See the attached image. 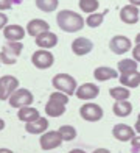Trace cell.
Returning <instances> with one entry per match:
<instances>
[{
  "label": "cell",
  "mask_w": 140,
  "mask_h": 153,
  "mask_svg": "<svg viewBox=\"0 0 140 153\" xmlns=\"http://www.w3.org/2000/svg\"><path fill=\"white\" fill-rule=\"evenodd\" d=\"M56 24L66 33H76L84 28V19L81 14L70 10H61L56 14Z\"/></svg>",
  "instance_id": "cell-1"
},
{
  "label": "cell",
  "mask_w": 140,
  "mask_h": 153,
  "mask_svg": "<svg viewBox=\"0 0 140 153\" xmlns=\"http://www.w3.org/2000/svg\"><path fill=\"white\" fill-rule=\"evenodd\" d=\"M52 85H53V88L56 89V91L64 92L69 97L73 95L75 91H76V88H78L76 80L73 78L72 75H69V74H56L53 76V80H52Z\"/></svg>",
  "instance_id": "cell-2"
},
{
  "label": "cell",
  "mask_w": 140,
  "mask_h": 153,
  "mask_svg": "<svg viewBox=\"0 0 140 153\" xmlns=\"http://www.w3.org/2000/svg\"><path fill=\"white\" fill-rule=\"evenodd\" d=\"M22 50H24L22 42H6L2 47V52H0V61H2V64H6V66L16 64Z\"/></svg>",
  "instance_id": "cell-3"
},
{
  "label": "cell",
  "mask_w": 140,
  "mask_h": 153,
  "mask_svg": "<svg viewBox=\"0 0 140 153\" xmlns=\"http://www.w3.org/2000/svg\"><path fill=\"white\" fill-rule=\"evenodd\" d=\"M10 106L11 108H16L20 109L24 106H31L33 103V94L30 89H25V88H17L11 95H10Z\"/></svg>",
  "instance_id": "cell-4"
},
{
  "label": "cell",
  "mask_w": 140,
  "mask_h": 153,
  "mask_svg": "<svg viewBox=\"0 0 140 153\" xmlns=\"http://www.w3.org/2000/svg\"><path fill=\"white\" fill-rule=\"evenodd\" d=\"M31 62L36 69H41V71H45V69H50L55 62V56L52 52L44 50V48H39L31 55Z\"/></svg>",
  "instance_id": "cell-5"
},
{
  "label": "cell",
  "mask_w": 140,
  "mask_h": 153,
  "mask_svg": "<svg viewBox=\"0 0 140 153\" xmlns=\"http://www.w3.org/2000/svg\"><path fill=\"white\" fill-rule=\"evenodd\" d=\"M103 108L97 103H92V102H87L80 108V116L83 117L84 120L87 122H98L103 119Z\"/></svg>",
  "instance_id": "cell-6"
},
{
  "label": "cell",
  "mask_w": 140,
  "mask_h": 153,
  "mask_svg": "<svg viewBox=\"0 0 140 153\" xmlns=\"http://www.w3.org/2000/svg\"><path fill=\"white\" fill-rule=\"evenodd\" d=\"M64 142L62 141L61 134L58 133V130H53V131H45V133L41 134V139H39V145L44 152H48V150H53V149H58L61 147V144Z\"/></svg>",
  "instance_id": "cell-7"
},
{
  "label": "cell",
  "mask_w": 140,
  "mask_h": 153,
  "mask_svg": "<svg viewBox=\"0 0 140 153\" xmlns=\"http://www.w3.org/2000/svg\"><path fill=\"white\" fill-rule=\"evenodd\" d=\"M19 88V80L13 75L0 76V100H8L10 95Z\"/></svg>",
  "instance_id": "cell-8"
},
{
  "label": "cell",
  "mask_w": 140,
  "mask_h": 153,
  "mask_svg": "<svg viewBox=\"0 0 140 153\" xmlns=\"http://www.w3.org/2000/svg\"><path fill=\"white\" fill-rule=\"evenodd\" d=\"M132 47V42L129 38L123 36V34H117L111 39L109 42V48L111 52H114L115 55H123V53H128Z\"/></svg>",
  "instance_id": "cell-9"
},
{
  "label": "cell",
  "mask_w": 140,
  "mask_h": 153,
  "mask_svg": "<svg viewBox=\"0 0 140 153\" xmlns=\"http://www.w3.org/2000/svg\"><path fill=\"white\" fill-rule=\"evenodd\" d=\"M75 95L78 97L80 100H84V102L94 100L100 95V88H98L97 85H94V83H83L81 86L76 88Z\"/></svg>",
  "instance_id": "cell-10"
},
{
  "label": "cell",
  "mask_w": 140,
  "mask_h": 153,
  "mask_svg": "<svg viewBox=\"0 0 140 153\" xmlns=\"http://www.w3.org/2000/svg\"><path fill=\"white\" fill-rule=\"evenodd\" d=\"M25 34H27L25 28L17 24L6 25L3 28V36H5V39H8V42H22Z\"/></svg>",
  "instance_id": "cell-11"
},
{
  "label": "cell",
  "mask_w": 140,
  "mask_h": 153,
  "mask_svg": "<svg viewBox=\"0 0 140 153\" xmlns=\"http://www.w3.org/2000/svg\"><path fill=\"white\" fill-rule=\"evenodd\" d=\"M94 50V42L90 41L89 38H76L73 39L72 42V52L76 55V56H84V55H87Z\"/></svg>",
  "instance_id": "cell-12"
},
{
  "label": "cell",
  "mask_w": 140,
  "mask_h": 153,
  "mask_svg": "<svg viewBox=\"0 0 140 153\" xmlns=\"http://www.w3.org/2000/svg\"><path fill=\"white\" fill-rule=\"evenodd\" d=\"M112 136L120 142H128L136 136V131L132 127H129V125H126V123H117L115 127L112 128Z\"/></svg>",
  "instance_id": "cell-13"
},
{
  "label": "cell",
  "mask_w": 140,
  "mask_h": 153,
  "mask_svg": "<svg viewBox=\"0 0 140 153\" xmlns=\"http://www.w3.org/2000/svg\"><path fill=\"white\" fill-rule=\"evenodd\" d=\"M25 31L30 34L31 38H38L39 34L45 33V31H50V24L45 22L44 19H33L27 24Z\"/></svg>",
  "instance_id": "cell-14"
},
{
  "label": "cell",
  "mask_w": 140,
  "mask_h": 153,
  "mask_svg": "<svg viewBox=\"0 0 140 153\" xmlns=\"http://www.w3.org/2000/svg\"><path fill=\"white\" fill-rule=\"evenodd\" d=\"M140 19V11L134 5H125L120 10V20L128 25H134Z\"/></svg>",
  "instance_id": "cell-15"
},
{
  "label": "cell",
  "mask_w": 140,
  "mask_h": 153,
  "mask_svg": "<svg viewBox=\"0 0 140 153\" xmlns=\"http://www.w3.org/2000/svg\"><path fill=\"white\" fill-rule=\"evenodd\" d=\"M34 42L39 48H44V50H48V48H53L58 45V36L52 31H45L39 34L38 38H34Z\"/></svg>",
  "instance_id": "cell-16"
},
{
  "label": "cell",
  "mask_w": 140,
  "mask_h": 153,
  "mask_svg": "<svg viewBox=\"0 0 140 153\" xmlns=\"http://www.w3.org/2000/svg\"><path fill=\"white\" fill-rule=\"evenodd\" d=\"M47 128H48V120L42 116L38 117L36 120L25 123V130H27V133H30V134H42L47 131Z\"/></svg>",
  "instance_id": "cell-17"
},
{
  "label": "cell",
  "mask_w": 140,
  "mask_h": 153,
  "mask_svg": "<svg viewBox=\"0 0 140 153\" xmlns=\"http://www.w3.org/2000/svg\"><path fill=\"white\" fill-rule=\"evenodd\" d=\"M94 76H95L97 81H108V80H112V78H117L118 72L115 69L109 67V66H100L94 71Z\"/></svg>",
  "instance_id": "cell-18"
},
{
  "label": "cell",
  "mask_w": 140,
  "mask_h": 153,
  "mask_svg": "<svg viewBox=\"0 0 140 153\" xmlns=\"http://www.w3.org/2000/svg\"><path fill=\"white\" fill-rule=\"evenodd\" d=\"M38 117H41V114H39V111L33 106H24V108H20L19 113H17V119L20 122H25V123L36 120Z\"/></svg>",
  "instance_id": "cell-19"
},
{
  "label": "cell",
  "mask_w": 140,
  "mask_h": 153,
  "mask_svg": "<svg viewBox=\"0 0 140 153\" xmlns=\"http://www.w3.org/2000/svg\"><path fill=\"white\" fill-rule=\"evenodd\" d=\"M120 83L122 86L128 88V89H134L140 86V74L139 72H129V74H122L120 76Z\"/></svg>",
  "instance_id": "cell-20"
},
{
  "label": "cell",
  "mask_w": 140,
  "mask_h": 153,
  "mask_svg": "<svg viewBox=\"0 0 140 153\" xmlns=\"http://www.w3.org/2000/svg\"><path fill=\"white\" fill-rule=\"evenodd\" d=\"M64 113H66V105L48 99V102L45 103V114L47 116H50V117H61Z\"/></svg>",
  "instance_id": "cell-21"
},
{
  "label": "cell",
  "mask_w": 140,
  "mask_h": 153,
  "mask_svg": "<svg viewBox=\"0 0 140 153\" xmlns=\"http://www.w3.org/2000/svg\"><path fill=\"white\" fill-rule=\"evenodd\" d=\"M112 111L114 114L118 117H128L132 113V103L128 100H120V102H115L114 106H112Z\"/></svg>",
  "instance_id": "cell-22"
},
{
  "label": "cell",
  "mask_w": 140,
  "mask_h": 153,
  "mask_svg": "<svg viewBox=\"0 0 140 153\" xmlns=\"http://www.w3.org/2000/svg\"><path fill=\"white\" fill-rule=\"evenodd\" d=\"M137 67H139V62H136L132 58H125L118 62V66H117L120 75L122 74H129V72H137Z\"/></svg>",
  "instance_id": "cell-23"
},
{
  "label": "cell",
  "mask_w": 140,
  "mask_h": 153,
  "mask_svg": "<svg viewBox=\"0 0 140 153\" xmlns=\"http://www.w3.org/2000/svg\"><path fill=\"white\" fill-rule=\"evenodd\" d=\"M109 95L114 99L115 102H120V100H128L131 91L125 86H115V88H111L109 89Z\"/></svg>",
  "instance_id": "cell-24"
},
{
  "label": "cell",
  "mask_w": 140,
  "mask_h": 153,
  "mask_svg": "<svg viewBox=\"0 0 140 153\" xmlns=\"http://www.w3.org/2000/svg\"><path fill=\"white\" fill-rule=\"evenodd\" d=\"M59 0H36V6L44 13H55L58 10Z\"/></svg>",
  "instance_id": "cell-25"
},
{
  "label": "cell",
  "mask_w": 140,
  "mask_h": 153,
  "mask_svg": "<svg viewBox=\"0 0 140 153\" xmlns=\"http://www.w3.org/2000/svg\"><path fill=\"white\" fill-rule=\"evenodd\" d=\"M104 14L106 13H92V14H89L87 19L84 20V24L90 28H97V27H100L104 20Z\"/></svg>",
  "instance_id": "cell-26"
},
{
  "label": "cell",
  "mask_w": 140,
  "mask_h": 153,
  "mask_svg": "<svg viewBox=\"0 0 140 153\" xmlns=\"http://www.w3.org/2000/svg\"><path fill=\"white\" fill-rule=\"evenodd\" d=\"M98 6H100V2L98 0H80V10L86 14H92V13H97Z\"/></svg>",
  "instance_id": "cell-27"
},
{
  "label": "cell",
  "mask_w": 140,
  "mask_h": 153,
  "mask_svg": "<svg viewBox=\"0 0 140 153\" xmlns=\"http://www.w3.org/2000/svg\"><path fill=\"white\" fill-rule=\"evenodd\" d=\"M58 133L61 134L62 141H73V139H76V130L72 125H62V127L58 128Z\"/></svg>",
  "instance_id": "cell-28"
},
{
  "label": "cell",
  "mask_w": 140,
  "mask_h": 153,
  "mask_svg": "<svg viewBox=\"0 0 140 153\" xmlns=\"http://www.w3.org/2000/svg\"><path fill=\"white\" fill-rule=\"evenodd\" d=\"M50 100H55L58 103H62V105H67L69 103V95H66L64 92H59V91H55L50 94Z\"/></svg>",
  "instance_id": "cell-29"
},
{
  "label": "cell",
  "mask_w": 140,
  "mask_h": 153,
  "mask_svg": "<svg viewBox=\"0 0 140 153\" xmlns=\"http://www.w3.org/2000/svg\"><path fill=\"white\" fill-rule=\"evenodd\" d=\"M16 0H0V11H6V10H11L13 3Z\"/></svg>",
  "instance_id": "cell-30"
},
{
  "label": "cell",
  "mask_w": 140,
  "mask_h": 153,
  "mask_svg": "<svg viewBox=\"0 0 140 153\" xmlns=\"http://www.w3.org/2000/svg\"><path fill=\"white\" fill-rule=\"evenodd\" d=\"M132 59L136 62H140V44H136V47L132 48Z\"/></svg>",
  "instance_id": "cell-31"
},
{
  "label": "cell",
  "mask_w": 140,
  "mask_h": 153,
  "mask_svg": "<svg viewBox=\"0 0 140 153\" xmlns=\"http://www.w3.org/2000/svg\"><path fill=\"white\" fill-rule=\"evenodd\" d=\"M8 25V16L3 14V11H0V30H3Z\"/></svg>",
  "instance_id": "cell-32"
},
{
  "label": "cell",
  "mask_w": 140,
  "mask_h": 153,
  "mask_svg": "<svg viewBox=\"0 0 140 153\" xmlns=\"http://www.w3.org/2000/svg\"><path fill=\"white\" fill-rule=\"evenodd\" d=\"M131 144H132V149H134V150H139L140 149V136H134V137H132Z\"/></svg>",
  "instance_id": "cell-33"
},
{
  "label": "cell",
  "mask_w": 140,
  "mask_h": 153,
  "mask_svg": "<svg viewBox=\"0 0 140 153\" xmlns=\"http://www.w3.org/2000/svg\"><path fill=\"white\" fill-rule=\"evenodd\" d=\"M134 131L140 134V119H137V122H136V125H134Z\"/></svg>",
  "instance_id": "cell-34"
},
{
  "label": "cell",
  "mask_w": 140,
  "mask_h": 153,
  "mask_svg": "<svg viewBox=\"0 0 140 153\" xmlns=\"http://www.w3.org/2000/svg\"><path fill=\"white\" fill-rule=\"evenodd\" d=\"M92 153H111L108 149H95Z\"/></svg>",
  "instance_id": "cell-35"
},
{
  "label": "cell",
  "mask_w": 140,
  "mask_h": 153,
  "mask_svg": "<svg viewBox=\"0 0 140 153\" xmlns=\"http://www.w3.org/2000/svg\"><path fill=\"white\" fill-rule=\"evenodd\" d=\"M128 2H129V5H134V6H137V8L140 6V0H128Z\"/></svg>",
  "instance_id": "cell-36"
},
{
  "label": "cell",
  "mask_w": 140,
  "mask_h": 153,
  "mask_svg": "<svg viewBox=\"0 0 140 153\" xmlns=\"http://www.w3.org/2000/svg\"><path fill=\"white\" fill-rule=\"evenodd\" d=\"M69 153H86V152L81 150V149H73V150H70Z\"/></svg>",
  "instance_id": "cell-37"
},
{
  "label": "cell",
  "mask_w": 140,
  "mask_h": 153,
  "mask_svg": "<svg viewBox=\"0 0 140 153\" xmlns=\"http://www.w3.org/2000/svg\"><path fill=\"white\" fill-rule=\"evenodd\" d=\"M0 153H14V152L10 149H0Z\"/></svg>",
  "instance_id": "cell-38"
},
{
  "label": "cell",
  "mask_w": 140,
  "mask_h": 153,
  "mask_svg": "<svg viewBox=\"0 0 140 153\" xmlns=\"http://www.w3.org/2000/svg\"><path fill=\"white\" fill-rule=\"evenodd\" d=\"M3 128H5V120L0 119V131H3Z\"/></svg>",
  "instance_id": "cell-39"
},
{
  "label": "cell",
  "mask_w": 140,
  "mask_h": 153,
  "mask_svg": "<svg viewBox=\"0 0 140 153\" xmlns=\"http://www.w3.org/2000/svg\"><path fill=\"white\" fill-rule=\"evenodd\" d=\"M134 41H136V44H140V33L136 36V39H134Z\"/></svg>",
  "instance_id": "cell-40"
},
{
  "label": "cell",
  "mask_w": 140,
  "mask_h": 153,
  "mask_svg": "<svg viewBox=\"0 0 140 153\" xmlns=\"http://www.w3.org/2000/svg\"><path fill=\"white\" fill-rule=\"evenodd\" d=\"M137 119H140V114H139V117H137Z\"/></svg>",
  "instance_id": "cell-41"
},
{
  "label": "cell",
  "mask_w": 140,
  "mask_h": 153,
  "mask_svg": "<svg viewBox=\"0 0 140 153\" xmlns=\"http://www.w3.org/2000/svg\"><path fill=\"white\" fill-rule=\"evenodd\" d=\"M0 66H2V61H0Z\"/></svg>",
  "instance_id": "cell-42"
},
{
  "label": "cell",
  "mask_w": 140,
  "mask_h": 153,
  "mask_svg": "<svg viewBox=\"0 0 140 153\" xmlns=\"http://www.w3.org/2000/svg\"><path fill=\"white\" fill-rule=\"evenodd\" d=\"M139 74H140V72H139Z\"/></svg>",
  "instance_id": "cell-43"
}]
</instances>
